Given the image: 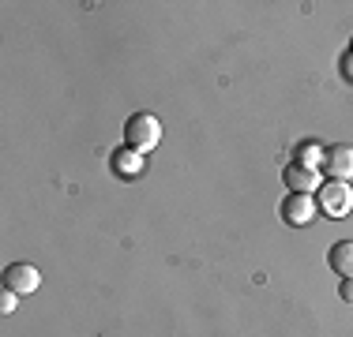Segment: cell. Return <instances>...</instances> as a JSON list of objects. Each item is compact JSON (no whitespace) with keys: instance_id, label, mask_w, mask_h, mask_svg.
<instances>
[{"instance_id":"cell-3","label":"cell","mask_w":353,"mask_h":337,"mask_svg":"<svg viewBox=\"0 0 353 337\" xmlns=\"http://www.w3.org/2000/svg\"><path fill=\"white\" fill-rule=\"evenodd\" d=\"M38 285H41V274H38V266H30V263H12L4 270V289L19 292V296L38 292Z\"/></svg>"},{"instance_id":"cell-7","label":"cell","mask_w":353,"mask_h":337,"mask_svg":"<svg viewBox=\"0 0 353 337\" xmlns=\"http://www.w3.org/2000/svg\"><path fill=\"white\" fill-rule=\"evenodd\" d=\"M327 263L339 277H353V240H339L331 251H327Z\"/></svg>"},{"instance_id":"cell-10","label":"cell","mask_w":353,"mask_h":337,"mask_svg":"<svg viewBox=\"0 0 353 337\" xmlns=\"http://www.w3.org/2000/svg\"><path fill=\"white\" fill-rule=\"evenodd\" d=\"M15 303H19V292H12V289H4V292H0V311H4V315H12V311H15Z\"/></svg>"},{"instance_id":"cell-8","label":"cell","mask_w":353,"mask_h":337,"mask_svg":"<svg viewBox=\"0 0 353 337\" xmlns=\"http://www.w3.org/2000/svg\"><path fill=\"white\" fill-rule=\"evenodd\" d=\"M327 157V150L319 142H301L297 146V165H308V168H319V162Z\"/></svg>"},{"instance_id":"cell-4","label":"cell","mask_w":353,"mask_h":337,"mask_svg":"<svg viewBox=\"0 0 353 337\" xmlns=\"http://www.w3.org/2000/svg\"><path fill=\"white\" fill-rule=\"evenodd\" d=\"M316 195H297V191H290V195L282 199V221L285 225H308L316 217Z\"/></svg>"},{"instance_id":"cell-12","label":"cell","mask_w":353,"mask_h":337,"mask_svg":"<svg viewBox=\"0 0 353 337\" xmlns=\"http://www.w3.org/2000/svg\"><path fill=\"white\" fill-rule=\"evenodd\" d=\"M342 75H346V79H353V49L342 56Z\"/></svg>"},{"instance_id":"cell-1","label":"cell","mask_w":353,"mask_h":337,"mask_svg":"<svg viewBox=\"0 0 353 337\" xmlns=\"http://www.w3.org/2000/svg\"><path fill=\"white\" fill-rule=\"evenodd\" d=\"M124 142H128V150H136V154H150V150L162 142V120L150 116V113L128 116V124H124Z\"/></svg>"},{"instance_id":"cell-6","label":"cell","mask_w":353,"mask_h":337,"mask_svg":"<svg viewBox=\"0 0 353 337\" xmlns=\"http://www.w3.org/2000/svg\"><path fill=\"white\" fill-rule=\"evenodd\" d=\"M323 168L331 180H353V146H331L323 157Z\"/></svg>"},{"instance_id":"cell-9","label":"cell","mask_w":353,"mask_h":337,"mask_svg":"<svg viewBox=\"0 0 353 337\" xmlns=\"http://www.w3.org/2000/svg\"><path fill=\"white\" fill-rule=\"evenodd\" d=\"M113 165L121 168L124 176H132V173L143 165V154H136V150H117V154H113Z\"/></svg>"},{"instance_id":"cell-2","label":"cell","mask_w":353,"mask_h":337,"mask_svg":"<svg viewBox=\"0 0 353 337\" xmlns=\"http://www.w3.org/2000/svg\"><path fill=\"white\" fill-rule=\"evenodd\" d=\"M316 206L323 210L327 217H334V221H342V217L353 214V188L342 180H327L323 188L316 191Z\"/></svg>"},{"instance_id":"cell-5","label":"cell","mask_w":353,"mask_h":337,"mask_svg":"<svg viewBox=\"0 0 353 337\" xmlns=\"http://www.w3.org/2000/svg\"><path fill=\"white\" fill-rule=\"evenodd\" d=\"M282 180H285V188L297 191V195H312V191L323 188V180H319V168H308V165H297V162L285 165Z\"/></svg>"},{"instance_id":"cell-11","label":"cell","mask_w":353,"mask_h":337,"mask_svg":"<svg viewBox=\"0 0 353 337\" xmlns=\"http://www.w3.org/2000/svg\"><path fill=\"white\" fill-rule=\"evenodd\" d=\"M339 296L346 300V303H353V277H342V285H339Z\"/></svg>"}]
</instances>
